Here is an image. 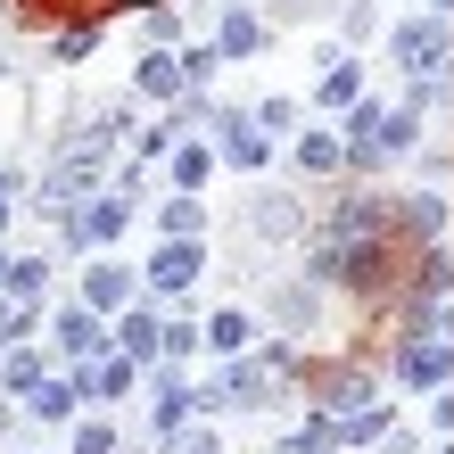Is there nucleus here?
Masks as SVG:
<instances>
[{"label":"nucleus","instance_id":"f257e3e1","mask_svg":"<svg viewBox=\"0 0 454 454\" xmlns=\"http://www.w3.org/2000/svg\"><path fill=\"white\" fill-rule=\"evenodd\" d=\"M388 231H396V207H380V199H347L339 215L323 223V239H314V281L372 298V289L388 281Z\"/></svg>","mask_w":454,"mask_h":454},{"label":"nucleus","instance_id":"f03ea898","mask_svg":"<svg viewBox=\"0 0 454 454\" xmlns=\"http://www.w3.org/2000/svg\"><path fill=\"white\" fill-rule=\"evenodd\" d=\"M446 50H454V17H438V9H421L388 34V59L405 74H446Z\"/></svg>","mask_w":454,"mask_h":454},{"label":"nucleus","instance_id":"7ed1b4c3","mask_svg":"<svg viewBox=\"0 0 454 454\" xmlns=\"http://www.w3.org/2000/svg\"><path fill=\"white\" fill-rule=\"evenodd\" d=\"M124 223H132V199L124 191H108V199H91V207H67L59 215V248H108V239H124Z\"/></svg>","mask_w":454,"mask_h":454},{"label":"nucleus","instance_id":"20e7f679","mask_svg":"<svg viewBox=\"0 0 454 454\" xmlns=\"http://www.w3.org/2000/svg\"><path fill=\"white\" fill-rule=\"evenodd\" d=\"M215 157L231 174H264L273 166V141L256 132V116H239V108H215Z\"/></svg>","mask_w":454,"mask_h":454},{"label":"nucleus","instance_id":"39448f33","mask_svg":"<svg viewBox=\"0 0 454 454\" xmlns=\"http://www.w3.org/2000/svg\"><path fill=\"white\" fill-rule=\"evenodd\" d=\"M207 273V248H199V239H166V248H157L149 256V289H157V298H191V281Z\"/></svg>","mask_w":454,"mask_h":454},{"label":"nucleus","instance_id":"423d86ee","mask_svg":"<svg viewBox=\"0 0 454 454\" xmlns=\"http://www.w3.org/2000/svg\"><path fill=\"white\" fill-rule=\"evenodd\" d=\"M116 347L141 372H157V364H166V314H157V306H124L116 314Z\"/></svg>","mask_w":454,"mask_h":454},{"label":"nucleus","instance_id":"0eeeda50","mask_svg":"<svg viewBox=\"0 0 454 454\" xmlns=\"http://www.w3.org/2000/svg\"><path fill=\"white\" fill-rule=\"evenodd\" d=\"M74 380H83V396L91 405H116V396L141 380V364L124 356V347H108V356H91V364H74Z\"/></svg>","mask_w":454,"mask_h":454},{"label":"nucleus","instance_id":"6e6552de","mask_svg":"<svg viewBox=\"0 0 454 454\" xmlns=\"http://www.w3.org/2000/svg\"><path fill=\"white\" fill-rule=\"evenodd\" d=\"M446 372H454V339H405V356H396L405 388H446Z\"/></svg>","mask_w":454,"mask_h":454},{"label":"nucleus","instance_id":"1a4fd4ad","mask_svg":"<svg viewBox=\"0 0 454 454\" xmlns=\"http://www.w3.org/2000/svg\"><path fill=\"white\" fill-rule=\"evenodd\" d=\"M132 289H141V273H132V264H116V256H99L91 273H83V306H91V314H124Z\"/></svg>","mask_w":454,"mask_h":454},{"label":"nucleus","instance_id":"9d476101","mask_svg":"<svg viewBox=\"0 0 454 454\" xmlns=\"http://www.w3.org/2000/svg\"><path fill=\"white\" fill-rule=\"evenodd\" d=\"M132 91H141V99H182V91H191V74H182V50H149V59L132 67Z\"/></svg>","mask_w":454,"mask_h":454},{"label":"nucleus","instance_id":"9b49d317","mask_svg":"<svg viewBox=\"0 0 454 454\" xmlns=\"http://www.w3.org/2000/svg\"><path fill=\"white\" fill-rule=\"evenodd\" d=\"M50 331H59V356H67V364H91V356H108V339H99V314H91V306H67Z\"/></svg>","mask_w":454,"mask_h":454},{"label":"nucleus","instance_id":"f8f14e48","mask_svg":"<svg viewBox=\"0 0 454 454\" xmlns=\"http://www.w3.org/2000/svg\"><path fill=\"white\" fill-rule=\"evenodd\" d=\"M166 182L199 199L207 182H215V149H207V141H174V149H166Z\"/></svg>","mask_w":454,"mask_h":454},{"label":"nucleus","instance_id":"ddd939ff","mask_svg":"<svg viewBox=\"0 0 454 454\" xmlns=\"http://www.w3.org/2000/svg\"><path fill=\"white\" fill-rule=\"evenodd\" d=\"M380 99H356V108H347V132H339V141H347V166H372V157H380Z\"/></svg>","mask_w":454,"mask_h":454},{"label":"nucleus","instance_id":"4468645a","mask_svg":"<svg viewBox=\"0 0 454 454\" xmlns=\"http://www.w3.org/2000/svg\"><path fill=\"white\" fill-rule=\"evenodd\" d=\"M25 413H34V421H59V430H67V421L83 413V380H74V372H67V380H42L34 396H25Z\"/></svg>","mask_w":454,"mask_h":454},{"label":"nucleus","instance_id":"2eb2a0df","mask_svg":"<svg viewBox=\"0 0 454 454\" xmlns=\"http://www.w3.org/2000/svg\"><path fill=\"white\" fill-rule=\"evenodd\" d=\"M289 157H298V174H339V166H347V141H339V132H323V124H306Z\"/></svg>","mask_w":454,"mask_h":454},{"label":"nucleus","instance_id":"dca6fc26","mask_svg":"<svg viewBox=\"0 0 454 454\" xmlns=\"http://www.w3.org/2000/svg\"><path fill=\"white\" fill-rule=\"evenodd\" d=\"M264 42H273V34H264V17H248V9H231L215 25V50H223V59H256Z\"/></svg>","mask_w":454,"mask_h":454},{"label":"nucleus","instance_id":"f3484780","mask_svg":"<svg viewBox=\"0 0 454 454\" xmlns=\"http://www.w3.org/2000/svg\"><path fill=\"white\" fill-rule=\"evenodd\" d=\"M207 347H215V356H239V347H248L256 339V323H248V306H215V314H207Z\"/></svg>","mask_w":454,"mask_h":454},{"label":"nucleus","instance_id":"a211bd4d","mask_svg":"<svg viewBox=\"0 0 454 454\" xmlns=\"http://www.w3.org/2000/svg\"><path fill=\"white\" fill-rule=\"evenodd\" d=\"M42 380H50V364L34 347H9V356H0V396H34Z\"/></svg>","mask_w":454,"mask_h":454},{"label":"nucleus","instance_id":"6ab92c4d","mask_svg":"<svg viewBox=\"0 0 454 454\" xmlns=\"http://www.w3.org/2000/svg\"><path fill=\"white\" fill-rule=\"evenodd\" d=\"M396 430V421L380 413V405H356V413H339V454H356V446H380Z\"/></svg>","mask_w":454,"mask_h":454},{"label":"nucleus","instance_id":"aec40b11","mask_svg":"<svg viewBox=\"0 0 454 454\" xmlns=\"http://www.w3.org/2000/svg\"><path fill=\"white\" fill-rule=\"evenodd\" d=\"M356 99H364V67H356V59L323 67V91H314V108H356Z\"/></svg>","mask_w":454,"mask_h":454},{"label":"nucleus","instance_id":"412c9836","mask_svg":"<svg viewBox=\"0 0 454 454\" xmlns=\"http://www.w3.org/2000/svg\"><path fill=\"white\" fill-rule=\"evenodd\" d=\"M157 231H166V239H199V231H207V207H199L191 191H174L166 207H157Z\"/></svg>","mask_w":454,"mask_h":454},{"label":"nucleus","instance_id":"4be33fe9","mask_svg":"<svg viewBox=\"0 0 454 454\" xmlns=\"http://www.w3.org/2000/svg\"><path fill=\"white\" fill-rule=\"evenodd\" d=\"M42 331V306H25V298H0V356H9V347H25Z\"/></svg>","mask_w":454,"mask_h":454},{"label":"nucleus","instance_id":"5701e85b","mask_svg":"<svg viewBox=\"0 0 454 454\" xmlns=\"http://www.w3.org/2000/svg\"><path fill=\"white\" fill-rule=\"evenodd\" d=\"M0 289H9V298H25V306H34L42 289H50V264H42V256H9V273H0Z\"/></svg>","mask_w":454,"mask_h":454},{"label":"nucleus","instance_id":"b1692460","mask_svg":"<svg viewBox=\"0 0 454 454\" xmlns=\"http://www.w3.org/2000/svg\"><path fill=\"white\" fill-rule=\"evenodd\" d=\"M182 421H191V380H174V372H166V388H157V438H174Z\"/></svg>","mask_w":454,"mask_h":454},{"label":"nucleus","instance_id":"393cba45","mask_svg":"<svg viewBox=\"0 0 454 454\" xmlns=\"http://www.w3.org/2000/svg\"><path fill=\"white\" fill-rule=\"evenodd\" d=\"M356 405H372V372H339L331 396H323V413H356Z\"/></svg>","mask_w":454,"mask_h":454},{"label":"nucleus","instance_id":"a878e982","mask_svg":"<svg viewBox=\"0 0 454 454\" xmlns=\"http://www.w3.org/2000/svg\"><path fill=\"white\" fill-rule=\"evenodd\" d=\"M256 132L273 141V132H298V99H256Z\"/></svg>","mask_w":454,"mask_h":454},{"label":"nucleus","instance_id":"bb28decb","mask_svg":"<svg viewBox=\"0 0 454 454\" xmlns=\"http://www.w3.org/2000/svg\"><path fill=\"white\" fill-rule=\"evenodd\" d=\"M215 67H223V50H215V42H182V74H191V91H199Z\"/></svg>","mask_w":454,"mask_h":454},{"label":"nucleus","instance_id":"cd10ccee","mask_svg":"<svg viewBox=\"0 0 454 454\" xmlns=\"http://www.w3.org/2000/svg\"><path fill=\"white\" fill-rule=\"evenodd\" d=\"M199 347H207V331H199V323H166V364H191Z\"/></svg>","mask_w":454,"mask_h":454},{"label":"nucleus","instance_id":"c85d7f7f","mask_svg":"<svg viewBox=\"0 0 454 454\" xmlns=\"http://www.w3.org/2000/svg\"><path fill=\"white\" fill-rule=\"evenodd\" d=\"M67 454H116V421H83V430H74V446Z\"/></svg>","mask_w":454,"mask_h":454},{"label":"nucleus","instance_id":"c756f323","mask_svg":"<svg viewBox=\"0 0 454 454\" xmlns=\"http://www.w3.org/2000/svg\"><path fill=\"white\" fill-rule=\"evenodd\" d=\"M174 141H182V124H149V132H141V166H149V157H166Z\"/></svg>","mask_w":454,"mask_h":454},{"label":"nucleus","instance_id":"7c9ffc66","mask_svg":"<svg viewBox=\"0 0 454 454\" xmlns=\"http://www.w3.org/2000/svg\"><path fill=\"white\" fill-rule=\"evenodd\" d=\"M91 42H99L91 25H74V34H59V59H67V67H74V59H91Z\"/></svg>","mask_w":454,"mask_h":454},{"label":"nucleus","instance_id":"2f4dec72","mask_svg":"<svg viewBox=\"0 0 454 454\" xmlns=\"http://www.w3.org/2000/svg\"><path fill=\"white\" fill-rule=\"evenodd\" d=\"M166 454H223V446H215V438H207V430H191V438H182V430H174V438H166Z\"/></svg>","mask_w":454,"mask_h":454},{"label":"nucleus","instance_id":"473e14b6","mask_svg":"<svg viewBox=\"0 0 454 454\" xmlns=\"http://www.w3.org/2000/svg\"><path fill=\"white\" fill-rule=\"evenodd\" d=\"M273 454H323V438H314V430H298V438H281Z\"/></svg>","mask_w":454,"mask_h":454},{"label":"nucleus","instance_id":"72a5a7b5","mask_svg":"<svg viewBox=\"0 0 454 454\" xmlns=\"http://www.w3.org/2000/svg\"><path fill=\"white\" fill-rule=\"evenodd\" d=\"M364 454H413V438H405V430H388L380 446H364Z\"/></svg>","mask_w":454,"mask_h":454},{"label":"nucleus","instance_id":"f704fd0d","mask_svg":"<svg viewBox=\"0 0 454 454\" xmlns=\"http://www.w3.org/2000/svg\"><path fill=\"white\" fill-rule=\"evenodd\" d=\"M9 207H17V174H0V223H9Z\"/></svg>","mask_w":454,"mask_h":454},{"label":"nucleus","instance_id":"c9c22d12","mask_svg":"<svg viewBox=\"0 0 454 454\" xmlns=\"http://www.w3.org/2000/svg\"><path fill=\"white\" fill-rule=\"evenodd\" d=\"M17 430V405H9V396H0V438H9Z\"/></svg>","mask_w":454,"mask_h":454},{"label":"nucleus","instance_id":"e433bc0d","mask_svg":"<svg viewBox=\"0 0 454 454\" xmlns=\"http://www.w3.org/2000/svg\"><path fill=\"white\" fill-rule=\"evenodd\" d=\"M430 9H438V17H454V0H430Z\"/></svg>","mask_w":454,"mask_h":454},{"label":"nucleus","instance_id":"4c0bfd02","mask_svg":"<svg viewBox=\"0 0 454 454\" xmlns=\"http://www.w3.org/2000/svg\"><path fill=\"white\" fill-rule=\"evenodd\" d=\"M0 273H9V256H0Z\"/></svg>","mask_w":454,"mask_h":454}]
</instances>
